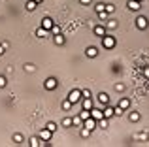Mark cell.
I'll return each instance as SVG.
<instances>
[{"instance_id": "1", "label": "cell", "mask_w": 149, "mask_h": 147, "mask_svg": "<svg viewBox=\"0 0 149 147\" xmlns=\"http://www.w3.org/2000/svg\"><path fill=\"white\" fill-rule=\"evenodd\" d=\"M115 38L113 36H108V34H104V36H102V47L104 49H113L115 47Z\"/></svg>"}, {"instance_id": "2", "label": "cell", "mask_w": 149, "mask_h": 147, "mask_svg": "<svg viewBox=\"0 0 149 147\" xmlns=\"http://www.w3.org/2000/svg\"><path fill=\"white\" fill-rule=\"evenodd\" d=\"M81 98H83V96H81V91H79V89H72V91L68 92V100H70L72 104L81 102Z\"/></svg>"}, {"instance_id": "3", "label": "cell", "mask_w": 149, "mask_h": 147, "mask_svg": "<svg viewBox=\"0 0 149 147\" xmlns=\"http://www.w3.org/2000/svg\"><path fill=\"white\" fill-rule=\"evenodd\" d=\"M57 85H58L57 77H47V79L44 81V87L47 89V91H55V89H57Z\"/></svg>"}, {"instance_id": "4", "label": "cell", "mask_w": 149, "mask_h": 147, "mask_svg": "<svg viewBox=\"0 0 149 147\" xmlns=\"http://www.w3.org/2000/svg\"><path fill=\"white\" fill-rule=\"evenodd\" d=\"M38 138H40L42 141H45V144H47L51 138H53V132H51L49 128H42V130H40V134H38Z\"/></svg>"}, {"instance_id": "5", "label": "cell", "mask_w": 149, "mask_h": 147, "mask_svg": "<svg viewBox=\"0 0 149 147\" xmlns=\"http://www.w3.org/2000/svg\"><path fill=\"white\" fill-rule=\"evenodd\" d=\"M147 25H149L147 17H143V15H140V17H136V26H138L140 30H146V28H147Z\"/></svg>"}, {"instance_id": "6", "label": "cell", "mask_w": 149, "mask_h": 147, "mask_svg": "<svg viewBox=\"0 0 149 147\" xmlns=\"http://www.w3.org/2000/svg\"><path fill=\"white\" fill-rule=\"evenodd\" d=\"M127 8L130 11H138L140 8H142V2H138V0H128V2H127Z\"/></svg>"}, {"instance_id": "7", "label": "cell", "mask_w": 149, "mask_h": 147, "mask_svg": "<svg viewBox=\"0 0 149 147\" xmlns=\"http://www.w3.org/2000/svg\"><path fill=\"white\" fill-rule=\"evenodd\" d=\"M81 106H83V110H89V111H91L93 107H95L93 98H81Z\"/></svg>"}, {"instance_id": "8", "label": "cell", "mask_w": 149, "mask_h": 147, "mask_svg": "<svg viewBox=\"0 0 149 147\" xmlns=\"http://www.w3.org/2000/svg\"><path fill=\"white\" fill-rule=\"evenodd\" d=\"M95 34H96L98 38H102V36L106 34V25H104V23H100V25L95 26Z\"/></svg>"}, {"instance_id": "9", "label": "cell", "mask_w": 149, "mask_h": 147, "mask_svg": "<svg viewBox=\"0 0 149 147\" xmlns=\"http://www.w3.org/2000/svg\"><path fill=\"white\" fill-rule=\"evenodd\" d=\"M83 126H85V128H89V130H93V128H96V121L93 117H89V119H85V121H83Z\"/></svg>"}, {"instance_id": "10", "label": "cell", "mask_w": 149, "mask_h": 147, "mask_svg": "<svg viewBox=\"0 0 149 147\" xmlns=\"http://www.w3.org/2000/svg\"><path fill=\"white\" fill-rule=\"evenodd\" d=\"M53 42H55V45H64L66 44L64 36H62L61 32H58V34H53Z\"/></svg>"}, {"instance_id": "11", "label": "cell", "mask_w": 149, "mask_h": 147, "mask_svg": "<svg viewBox=\"0 0 149 147\" xmlns=\"http://www.w3.org/2000/svg\"><path fill=\"white\" fill-rule=\"evenodd\" d=\"M53 25H55V23H53V19H51V17H44V19H42V26H44L45 30H51V26H53Z\"/></svg>"}, {"instance_id": "12", "label": "cell", "mask_w": 149, "mask_h": 147, "mask_svg": "<svg viewBox=\"0 0 149 147\" xmlns=\"http://www.w3.org/2000/svg\"><path fill=\"white\" fill-rule=\"evenodd\" d=\"M91 117L95 119V121H100V119L104 117V113H102V110H96V107H93V110H91Z\"/></svg>"}, {"instance_id": "13", "label": "cell", "mask_w": 149, "mask_h": 147, "mask_svg": "<svg viewBox=\"0 0 149 147\" xmlns=\"http://www.w3.org/2000/svg\"><path fill=\"white\" fill-rule=\"evenodd\" d=\"M85 55H87L89 59H95V57L98 55V49H96V47H93V45H91V47H87V49H85Z\"/></svg>"}, {"instance_id": "14", "label": "cell", "mask_w": 149, "mask_h": 147, "mask_svg": "<svg viewBox=\"0 0 149 147\" xmlns=\"http://www.w3.org/2000/svg\"><path fill=\"white\" fill-rule=\"evenodd\" d=\"M98 102L102 104V106H108V104H109V96H108V92H100V94H98Z\"/></svg>"}, {"instance_id": "15", "label": "cell", "mask_w": 149, "mask_h": 147, "mask_svg": "<svg viewBox=\"0 0 149 147\" xmlns=\"http://www.w3.org/2000/svg\"><path fill=\"white\" fill-rule=\"evenodd\" d=\"M36 6H38V2H36V0H26L25 10H26V11H34V10H36Z\"/></svg>"}, {"instance_id": "16", "label": "cell", "mask_w": 149, "mask_h": 147, "mask_svg": "<svg viewBox=\"0 0 149 147\" xmlns=\"http://www.w3.org/2000/svg\"><path fill=\"white\" fill-rule=\"evenodd\" d=\"M102 113H104V117H106V119H111V117H113V107H109V106H104Z\"/></svg>"}, {"instance_id": "17", "label": "cell", "mask_w": 149, "mask_h": 147, "mask_svg": "<svg viewBox=\"0 0 149 147\" xmlns=\"http://www.w3.org/2000/svg\"><path fill=\"white\" fill-rule=\"evenodd\" d=\"M106 28H109V30H113V28H117V21L115 19H106Z\"/></svg>"}, {"instance_id": "18", "label": "cell", "mask_w": 149, "mask_h": 147, "mask_svg": "<svg viewBox=\"0 0 149 147\" xmlns=\"http://www.w3.org/2000/svg\"><path fill=\"white\" fill-rule=\"evenodd\" d=\"M36 36H38V38H47V36H49V30H45L44 26H40V28L36 30Z\"/></svg>"}, {"instance_id": "19", "label": "cell", "mask_w": 149, "mask_h": 147, "mask_svg": "<svg viewBox=\"0 0 149 147\" xmlns=\"http://www.w3.org/2000/svg\"><path fill=\"white\" fill-rule=\"evenodd\" d=\"M117 106H121L123 110H128V107H130V100H128V98H121Z\"/></svg>"}, {"instance_id": "20", "label": "cell", "mask_w": 149, "mask_h": 147, "mask_svg": "<svg viewBox=\"0 0 149 147\" xmlns=\"http://www.w3.org/2000/svg\"><path fill=\"white\" fill-rule=\"evenodd\" d=\"M72 106H74V104L70 102L68 98H66V100H62V104H61V107H62L64 111H70V110H72Z\"/></svg>"}, {"instance_id": "21", "label": "cell", "mask_w": 149, "mask_h": 147, "mask_svg": "<svg viewBox=\"0 0 149 147\" xmlns=\"http://www.w3.org/2000/svg\"><path fill=\"white\" fill-rule=\"evenodd\" d=\"M128 119H130V121H132V123H138V121H140V119H142V115H140V113H138V111H132V113H130V115H128Z\"/></svg>"}, {"instance_id": "22", "label": "cell", "mask_w": 149, "mask_h": 147, "mask_svg": "<svg viewBox=\"0 0 149 147\" xmlns=\"http://www.w3.org/2000/svg\"><path fill=\"white\" fill-rule=\"evenodd\" d=\"M72 125L74 126H83V119L79 115H76V117H72Z\"/></svg>"}, {"instance_id": "23", "label": "cell", "mask_w": 149, "mask_h": 147, "mask_svg": "<svg viewBox=\"0 0 149 147\" xmlns=\"http://www.w3.org/2000/svg\"><path fill=\"white\" fill-rule=\"evenodd\" d=\"M108 125H109V123H108L106 117H102L100 121H96V126H100V128H108Z\"/></svg>"}, {"instance_id": "24", "label": "cell", "mask_w": 149, "mask_h": 147, "mask_svg": "<svg viewBox=\"0 0 149 147\" xmlns=\"http://www.w3.org/2000/svg\"><path fill=\"white\" fill-rule=\"evenodd\" d=\"M79 117H81V119H83V121H85V119H89V117H91V111H89V110H81Z\"/></svg>"}, {"instance_id": "25", "label": "cell", "mask_w": 149, "mask_h": 147, "mask_svg": "<svg viewBox=\"0 0 149 147\" xmlns=\"http://www.w3.org/2000/svg\"><path fill=\"white\" fill-rule=\"evenodd\" d=\"M62 126H64V128L72 126V117H66V119H62Z\"/></svg>"}, {"instance_id": "26", "label": "cell", "mask_w": 149, "mask_h": 147, "mask_svg": "<svg viewBox=\"0 0 149 147\" xmlns=\"http://www.w3.org/2000/svg\"><path fill=\"white\" fill-rule=\"evenodd\" d=\"M45 128H49L51 132H55V130H57V123H53V121H49L47 125H45Z\"/></svg>"}, {"instance_id": "27", "label": "cell", "mask_w": 149, "mask_h": 147, "mask_svg": "<svg viewBox=\"0 0 149 147\" xmlns=\"http://www.w3.org/2000/svg\"><path fill=\"white\" fill-rule=\"evenodd\" d=\"M79 134H81V138H89V136H91V130H89V128H85V126H83Z\"/></svg>"}, {"instance_id": "28", "label": "cell", "mask_w": 149, "mask_h": 147, "mask_svg": "<svg viewBox=\"0 0 149 147\" xmlns=\"http://www.w3.org/2000/svg\"><path fill=\"white\" fill-rule=\"evenodd\" d=\"M13 141H15V144H23V136L19 132H15L13 134Z\"/></svg>"}, {"instance_id": "29", "label": "cell", "mask_w": 149, "mask_h": 147, "mask_svg": "<svg viewBox=\"0 0 149 147\" xmlns=\"http://www.w3.org/2000/svg\"><path fill=\"white\" fill-rule=\"evenodd\" d=\"M108 15H109V13H108L106 10H104V11H98V19H100V21H106V19H108Z\"/></svg>"}, {"instance_id": "30", "label": "cell", "mask_w": 149, "mask_h": 147, "mask_svg": "<svg viewBox=\"0 0 149 147\" xmlns=\"http://www.w3.org/2000/svg\"><path fill=\"white\" fill-rule=\"evenodd\" d=\"M123 107H121V106H115V107H113V115H123Z\"/></svg>"}, {"instance_id": "31", "label": "cell", "mask_w": 149, "mask_h": 147, "mask_svg": "<svg viewBox=\"0 0 149 147\" xmlns=\"http://www.w3.org/2000/svg\"><path fill=\"white\" fill-rule=\"evenodd\" d=\"M95 10H96V13H98V11H104V10H106V4L98 2V4H96V6H95Z\"/></svg>"}, {"instance_id": "32", "label": "cell", "mask_w": 149, "mask_h": 147, "mask_svg": "<svg viewBox=\"0 0 149 147\" xmlns=\"http://www.w3.org/2000/svg\"><path fill=\"white\" fill-rule=\"evenodd\" d=\"M49 32H51V34H58V32H61V26H58V25H53Z\"/></svg>"}, {"instance_id": "33", "label": "cell", "mask_w": 149, "mask_h": 147, "mask_svg": "<svg viewBox=\"0 0 149 147\" xmlns=\"http://www.w3.org/2000/svg\"><path fill=\"white\" fill-rule=\"evenodd\" d=\"M23 68H25V72H30V74H32L34 70H36V68H34V64H25Z\"/></svg>"}, {"instance_id": "34", "label": "cell", "mask_w": 149, "mask_h": 147, "mask_svg": "<svg viewBox=\"0 0 149 147\" xmlns=\"http://www.w3.org/2000/svg\"><path fill=\"white\" fill-rule=\"evenodd\" d=\"M106 11H108V13H113V11H115V6H113V4H106Z\"/></svg>"}, {"instance_id": "35", "label": "cell", "mask_w": 149, "mask_h": 147, "mask_svg": "<svg viewBox=\"0 0 149 147\" xmlns=\"http://www.w3.org/2000/svg\"><path fill=\"white\" fill-rule=\"evenodd\" d=\"M81 96H83V98H91V91H89V89H83V91H81Z\"/></svg>"}, {"instance_id": "36", "label": "cell", "mask_w": 149, "mask_h": 147, "mask_svg": "<svg viewBox=\"0 0 149 147\" xmlns=\"http://www.w3.org/2000/svg\"><path fill=\"white\" fill-rule=\"evenodd\" d=\"M6 85H8L6 77H4V76H0V89H4V87H6Z\"/></svg>"}, {"instance_id": "37", "label": "cell", "mask_w": 149, "mask_h": 147, "mask_svg": "<svg viewBox=\"0 0 149 147\" xmlns=\"http://www.w3.org/2000/svg\"><path fill=\"white\" fill-rule=\"evenodd\" d=\"M115 91H117V92L125 91V85H123V83H117V85H115Z\"/></svg>"}, {"instance_id": "38", "label": "cell", "mask_w": 149, "mask_h": 147, "mask_svg": "<svg viewBox=\"0 0 149 147\" xmlns=\"http://www.w3.org/2000/svg\"><path fill=\"white\" fill-rule=\"evenodd\" d=\"M79 2H81V4H83V6H89V4H91V2H93V0H79Z\"/></svg>"}, {"instance_id": "39", "label": "cell", "mask_w": 149, "mask_h": 147, "mask_svg": "<svg viewBox=\"0 0 149 147\" xmlns=\"http://www.w3.org/2000/svg\"><path fill=\"white\" fill-rule=\"evenodd\" d=\"M143 76H146V77H149V68H143Z\"/></svg>"}, {"instance_id": "40", "label": "cell", "mask_w": 149, "mask_h": 147, "mask_svg": "<svg viewBox=\"0 0 149 147\" xmlns=\"http://www.w3.org/2000/svg\"><path fill=\"white\" fill-rule=\"evenodd\" d=\"M4 51H6V47H4V45H0V55H4Z\"/></svg>"}, {"instance_id": "41", "label": "cell", "mask_w": 149, "mask_h": 147, "mask_svg": "<svg viewBox=\"0 0 149 147\" xmlns=\"http://www.w3.org/2000/svg\"><path fill=\"white\" fill-rule=\"evenodd\" d=\"M36 2H38V4H40V2H44V0H36Z\"/></svg>"}, {"instance_id": "42", "label": "cell", "mask_w": 149, "mask_h": 147, "mask_svg": "<svg viewBox=\"0 0 149 147\" xmlns=\"http://www.w3.org/2000/svg\"><path fill=\"white\" fill-rule=\"evenodd\" d=\"M147 140H149V134H147Z\"/></svg>"}, {"instance_id": "43", "label": "cell", "mask_w": 149, "mask_h": 147, "mask_svg": "<svg viewBox=\"0 0 149 147\" xmlns=\"http://www.w3.org/2000/svg\"><path fill=\"white\" fill-rule=\"evenodd\" d=\"M138 2H142V0H138Z\"/></svg>"}]
</instances>
